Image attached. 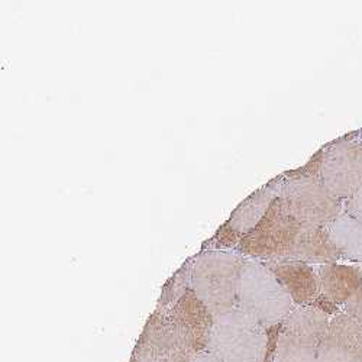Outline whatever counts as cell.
Wrapping results in <instances>:
<instances>
[{"mask_svg":"<svg viewBox=\"0 0 362 362\" xmlns=\"http://www.w3.org/2000/svg\"><path fill=\"white\" fill-rule=\"evenodd\" d=\"M245 259L233 251L212 250L193 258L192 288L215 319L236 308Z\"/></svg>","mask_w":362,"mask_h":362,"instance_id":"1","label":"cell"},{"mask_svg":"<svg viewBox=\"0 0 362 362\" xmlns=\"http://www.w3.org/2000/svg\"><path fill=\"white\" fill-rule=\"evenodd\" d=\"M236 308L267 329L281 325L296 305L264 262L245 259L240 276Z\"/></svg>","mask_w":362,"mask_h":362,"instance_id":"2","label":"cell"},{"mask_svg":"<svg viewBox=\"0 0 362 362\" xmlns=\"http://www.w3.org/2000/svg\"><path fill=\"white\" fill-rule=\"evenodd\" d=\"M268 329L235 308L216 317L209 349L222 362H264Z\"/></svg>","mask_w":362,"mask_h":362,"instance_id":"3","label":"cell"},{"mask_svg":"<svg viewBox=\"0 0 362 362\" xmlns=\"http://www.w3.org/2000/svg\"><path fill=\"white\" fill-rule=\"evenodd\" d=\"M301 223L296 221L280 196L269 206L261 222L236 247V252L261 262L288 261Z\"/></svg>","mask_w":362,"mask_h":362,"instance_id":"4","label":"cell"},{"mask_svg":"<svg viewBox=\"0 0 362 362\" xmlns=\"http://www.w3.org/2000/svg\"><path fill=\"white\" fill-rule=\"evenodd\" d=\"M330 317L312 308L300 306L281 323L276 349V362H315Z\"/></svg>","mask_w":362,"mask_h":362,"instance_id":"5","label":"cell"},{"mask_svg":"<svg viewBox=\"0 0 362 362\" xmlns=\"http://www.w3.org/2000/svg\"><path fill=\"white\" fill-rule=\"evenodd\" d=\"M280 199L288 214L303 225L326 228L345 212L344 200L332 194L320 178L283 180Z\"/></svg>","mask_w":362,"mask_h":362,"instance_id":"6","label":"cell"},{"mask_svg":"<svg viewBox=\"0 0 362 362\" xmlns=\"http://www.w3.org/2000/svg\"><path fill=\"white\" fill-rule=\"evenodd\" d=\"M281 183V178L274 180L250 194L233 210L229 219L216 230L215 236L210 238L203 245V250H236L240 239L248 235L261 222V219L268 212L269 206L280 196Z\"/></svg>","mask_w":362,"mask_h":362,"instance_id":"7","label":"cell"},{"mask_svg":"<svg viewBox=\"0 0 362 362\" xmlns=\"http://www.w3.org/2000/svg\"><path fill=\"white\" fill-rule=\"evenodd\" d=\"M320 181L341 200L362 189V142L342 139L325 149Z\"/></svg>","mask_w":362,"mask_h":362,"instance_id":"8","label":"cell"},{"mask_svg":"<svg viewBox=\"0 0 362 362\" xmlns=\"http://www.w3.org/2000/svg\"><path fill=\"white\" fill-rule=\"evenodd\" d=\"M165 315L181 344L193 355L207 352L212 339L215 316L196 296L193 288L181 297Z\"/></svg>","mask_w":362,"mask_h":362,"instance_id":"9","label":"cell"},{"mask_svg":"<svg viewBox=\"0 0 362 362\" xmlns=\"http://www.w3.org/2000/svg\"><path fill=\"white\" fill-rule=\"evenodd\" d=\"M315 362H362V327L344 312L335 315Z\"/></svg>","mask_w":362,"mask_h":362,"instance_id":"10","label":"cell"},{"mask_svg":"<svg viewBox=\"0 0 362 362\" xmlns=\"http://www.w3.org/2000/svg\"><path fill=\"white\" fill-rule=\"evenodd\" d=\"M291 297L296 308L312 306L320 296L317 271L313 265L300 261L264 262Z\"/></svg>","mask_w":362,"mask_h":362,"instance_id":"11","label":"cell"},{"mask_svg":"<svg viewBox=\"0 0 362 362\" xmlns=\"http://www.w3.org/2000/svg\"><path fill=\"white\" fill-rule=\"evenodd\" d=\"M180 345L183 344L174 332L168 316L156 310L148 317L142 334L136 341L132 356L139 362H151Z\"/></svg>","mask_w":362,"mask_h":362,"instance_id":"12","label":"cell"},{"mask_svg":"<svg viewBox=\"0 0 362 362\" xmlns=\"http://www.w3.org/2000/svg\"><path fill=\"white\" fill-rule=\"evenodd\" d=\"M320 294L337 306L346 301L362 287V268L346 264H323L316 268Z\"/></svg>","mask_w":362,"mask_h":362,"instance_id":"13","label":"cell"},{"mask_svg":"<svg viewBox=\"0 0 362 362\" xmlns=\"http://www.w3.org/2000/svg\"><path fill=\"white\" fill-rule=\"evenodd\" d=\"M339 259H342V255L335 247L334 240L330 239L326 228L301 223L288 261L323 265L338 262Z\"/></svg>","mask_w":362,"mask_h":362,"instance_id":"14","label":"cell"},{"mask_svg":"<svg viewBox=\"0 0 362 362\" xmlns=\"http://www.w3.org/2000/svg\"><path fill=\"white\" fill-rule=\"evenodd\" d=\"M326 230L344 259L362 262V223L348 214L330 222Z\"/></svg>","mask_w":362,"mask_h":362,"instance_id":"15","label":"cell"},{"mask_svg":"<svg viewBox=\"0 0 362 362\" xmlns=\"http://www.w3.org/2000/svg\"><path fill=\"white\" fill-rule=\"evenodd\" d=\"M192 268L193 258L187 259L175 271L174 276L164 284L156 310L167 313L192 288Z\"/></svg>","mask_w":362,"mask_h":362,"instance_id":"16","label":"cell"},{"mask_svg":"<svg viewBox=\"0 0 362 362\" xmlns=\"http://www.w3.org/2000/svg\"><path fill=\"white\" fill-rule=\"evenodd\" d=\"M325 149L322 148L319 149L317 153L305 164L296 170L287 171L284 174L286 178H320V168H322V163H323V157H325Z\"/></svg>","mask_w":362,"mask_h":362,"instance_id":"17","label":"cell"},{"mask_svg":"<svg viewBox=\"0 0 362 362\" xmlns=\"http://www.w3.org/2000/svg\"><path fill=\"white\" fill-rule=\"evenodd\" d=\"M344 313L362 327V287L346 301Z\"/></svg>","mask_w":362,"mask_h":362,"instance_id":"18","label":"cell"},{"mask_svg":"<svg viewBox=\"0 0 362 362\" xmlns=\"http://www.w3.org/2000/svg\"><path fill=\"white\" fill-rule=\"evenodd\" d=\"M193 356L194 355L185 345H180L173 351L153 359L151 362H192Z\"/></svg>","mask_w":362,"mask_h":362,"instance_id":"19","label":"cell"},{"mask_svg":"<svg viewBox=\"0 0 362 362\" xmlns=\"http://www.w3.org/2000/svg\"><path fill=\"white\" fill-rule=\"evenodd\" d=\"M344 210L345 214L362 223V189L344 202Z\"/></svg>","mask_w":362,"mask_h":362,"instance_id":"20","label":"cell"},{"mask_svg":"<svg viewBox=\"0 0 362 362\" xmlns=\"http://www.w3.org/2000/svg\"><path fill=\"white\" fill-rule=\"evenodd\" d=\"M192 362H222V361H219L215 355H212L210 352H202V354L194 355Z\"/></svg>","mask_w":362,"mask_h":362,"instance_id":"21","label":"cell"},{"mask_svg":"<svg viewBox=\"0 0 362 362\" xmlns=\"http://www.w3.org/2000/svg\"><path fill=\"white\" fill-rule=\"evenodd\" d=\"M129 362H139V361H138V359H136V358H134V356H132V358H131V361H129Z\"/></svg>","mask_w":362,"mask_h":362,"instance_id":"22","label":"cell"}]
</instances>
